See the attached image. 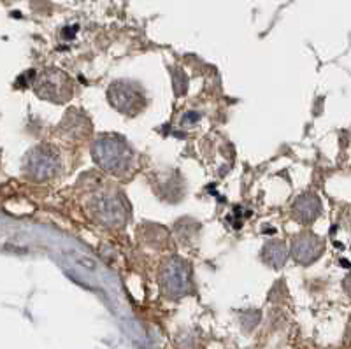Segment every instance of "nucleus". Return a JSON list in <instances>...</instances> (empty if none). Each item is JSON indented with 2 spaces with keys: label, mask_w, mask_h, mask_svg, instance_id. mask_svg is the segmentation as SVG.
<instances>
[{
  "label": "nucleus",
  "mask_w": 351,
  "mask_h": 349,
  "mask_svg": "<svg viewBox=\"0 0 351 349\" xmlns=\"http://www.w3.org/2000/svg\"><path fill=\"white\" fill-rule=\"evenodd\" d=\"M92 158L112 178H125L134 169L136 153L121 134H104L93 141Z\"/></svg>",
  "instance_id": "f257e3e1"
},
{
  "label": "nucleus",
  "mask_w": 351,
  "mask_h": 349,
  "mask_svg": "<svg viewBox=\"0 0 351 349\" xmlns=\"http://www.w3.org/2000/svg\"><path fill=\"white\" fill-rule=\"evenodd\" d=\"M88 215L93 221L108 228H123L130 218V204L121 190L108 186L99 190L88 200Z\"/></svg>",
  "instance_id": "f03ea898"
},
{
  "label": "nucleus",
  "mask_w": 351,
  "mask_h": 349,
  "mask_svg": "<svg viewBox=\"0 0 351 349\" xmlns=\"http://www.w3.org/2000/svg\"><path fill=\"white\" fill-rule=\"evenodd\" d=\"M34 92L37 93V97L53 104H67L76 95L77 88L67 72L49 67L44 69L34 80Z\"/></svg>",
  "instance_id": "7ed1b4c3"
},
{
  "label": "nucleus",
  "mask_w": 351,
  "mask_h": 349,
  "mask_svg": "<svg viewBox=\"0 0 351 349\" xmlns=\"http://www.w3.org/2000/svg\"><path fill=\"white\" fill-rule=\"evenodd\" d=\"M108 100L112 109L128 118L139 116L148 104L144 95V88L137 81L130 80H118L109 84Z\"/></svg>",
  "instance_id": "20e7f679"
},
{
  "label": "nucleus",
  "mask_w": 351,
  "mask_h": 349,
  "mask_svg": "<svg viewBox=\"0 0 351 349\" xmlns=\"http://www.w3.org/2000/svg\"><path fill=\"white\" fill-rule=\"evenodd\" d=\"M60 155L49 144H40L28 151L23 162V172L28 179H32L36 183L49 181L60 172Z\"/></svg>",
  "instance_id": "39448f33"
},
{
  "label": "nucleus",
  "mask_w": 351,
  "mask_h": 349,
  "mask_svg": "<svg viewBox=\"0 0 351 349\" xmlns=\"http://www.w3.org/2000/svg\"><path fill=\"white\" fill-rule=\"evenodd\" d=\"M190 281H192V267L184 258L172 254L162 262L158 270V282L165 293L180 297L188 291Z\"/></svg>",
  "instance_id": "423d86ee"
},
{
  "label": "nucleus",
  "mask_w": 351,
  "mask_h": 349,
  "mask_svg": "<svg viewBox=\"0 0 351 349\" xmlns=\"http://www.w3.org/2000/svg\"><path fill=\"white\" fill-rule=\"evenodd\" d=\"M325 251L324 239L318 237L313 232H300L299 235L291 239L290 253L297 263L300 265H311L318 260Z\"/></svg>",
  "instance_id": "0eeeda50"
},
{
  "label": "nucleus",
  "mask_w": 351,
  "mask_h": 349,
  "mask_svg": "<svg viewBox=\"0 0 351 349\" xmlns=\"http://www.w3.org/2000/svg\"><path fill=\"white\" fill-rule=\"evenodd\" d=\"M319 215H322V200L313 191L299 195L291 206V218L300 225H313Z\"/></svg>",
  "instance_id": "6e6552de"
},
{
  "label": "nucleus",
  "mask_w": 351,
  "mask_h": 349,
  "mask_svg": "<svg viewBox=\"0 0 351 349\" xmlns=\"http://www.w3.org/2000/svg\"><path fill=\"white\" fill-rule=\"evenodd\" d=\"M60 128L64 137L69 141H84L92 135V121L83 111H77V109L67 111Z\"/></svg>",
  "instance_id": "1a4fd4ad"
},
{
  "label": "nucleus",
  "mask_w": 351,
  "mask_h": 349,
  "mask_svg": "<svg viewBox=\"0 0 351 349\" xmlns=\"http://www.w3.org/2000/svg\"><path fill=\"white\" fill-rule=\"evenodd\" d=\"M262 260L269 267L281 269L288 260V248L283 241H269L265 242L262 251Z\"/></svg>",
  "instance_id": "9d476101"
},
{
  "label": "nucleus",
  "mask_w": 351,
  "mask_h": 349,
  "mask_svg": "<svg viewBox=\"0 0 351 349\" xmlns=\"http://www.w3.org/2000/svg\"><path fill=\"white\" fill-rule=\"evenodd\" d=\"M343 285H344V290L348 291V295H351V274L348 276L346 279H344V281H343Z\"/></svg>",
  "instance_id": "9b49d317"
}]
</instances>
